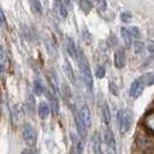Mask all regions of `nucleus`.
Here are the masks:
<instances>
[{
  "instance_id": "f257e3e1",
  "label": "nucleus",
  "mask_w": 154,
  "mask_h": 154,
  "mask_svg": "<svg viewBox=\"0 0 154 154\" xmlns=\"http://www.w3.org/2000/svg\"><path fill=\"white\" fill-rule=\"evenodd\" d=\"M77 60V64H78V67L81 70V73H82V77H83V82L87 87V89L89 91L93 90V76H91V70H90V64L87 59V57L84 55V53L77 48V54H76V58Z\"/></svg>"
},
{
  "instance_id": "f03ea898",
  "label": "nucleus",
  "mask_w": 154,
  "mask_h": 154,
  "mask_svg": "<svg viewBox=\"0 0 154 154\" xmlns=\"http://www.w3.org/2000/svg\"><path fill=\"white\" fill-rule=\"evenodd\" d=\"M117 123H118V129L122 135L126 134L132 124V114L129 109H119L117 112Z\"/></svg>"
},
{
  "instance_id": "7ed1b4c3",
  "label": "nucleus",
  "mask_w": 154,
  "mask_h": 154,
  "mask_svg": "<svg viewBox=\"0 0 154 154\" xmlns=\"http://www.w3.org/2000/svg\"><path fill=\"white\" fill-rule=\"evenodd\" d=\"M22 136H23V140L25 141V143L28 144V147H32L36 143V141H37L36 130L29 123H25L22 126Z\"/></svg>"
},
{
  "instance_id": "20e7f679",
  "label": "nucleus",
  "mask_w": 154,
  "mask_h": 154,
  "mask_svg": "<svg viewBox=\"0 0 154 154\" xmlns=\"http://www.w3.org/2000/svg\"><path fill=\"white\" fill-rule=\"evenodd\" d=\"M103 143L106 146V154H117V143L113 132L106 129L103 132Z\"/></svg>"
},
{
  "instance_id": "39448f33",
  "label": "nucleus",
  "mask_w": 154,
  "mask_h": 154,
  "mask_svg": "<svg viewBox=\"0 0 154 154\" xmlns=\"http://www.w3.org/2000/svg\"><path fill=\"white\" fill-rule=\"evenodd\" d=\"M144 87H146V83H144V81H143L142 77L135 79V81L131 83V85H130V90H129L130 96L134 97V99H137V97L141 96V94L143 93Z\"/></svg>"
},
{
  "instance_id": "423d86ee",
  "label": "nucleus",
  "mask_w": 154,
  "mask_h": 154,
  "mask_svg": "<svg viewBox=\"0 0 154 154\" xmlns=\"http://www.w3.org/2000/svg\"><path fill=\"white\" fill-rule=\"evenodd\" d=\"M45 94H46V97H47V101H48V105H49L52 114L53 116H58L60 107H59V100H58L57 95L52 90H48V89H46Z\"/></svg>"
},
{
  "instance_id": "0eeeda50",
  "label": "nucleus",
  "mask_w": 154,
  "mask_h": 154,
  "mask_svg": "<svg viewBox=\"0 0 154 154\" xmlns=\"http://www.w3.org/2000/svg\"><path fill=\"white\" fill-rule=\"evenodd\" d=\"M47 79H48V83H49V87L52 88V90L54 91V94L59 95L60 94V88H59V76L58 73L55 72V70L51 69L48 70L47 72Z\"/></svg>"
},
{
  "instance_id": "6e6552de",
  "label": "nucleus",
  "mask_w": 154,
  "mask_h": 154,
  "mask_svg": "<svg viewBox=\"0 0 154 154\" xmlns=\"http://www.w3.org/2000/svg\"><path fill=\"white\" fill-rule=\"evenodd\" d=\"M7 65H8V55L4 46H0V77L2 82H5V75L7 71Z\"/></svg>"
},
{
  "instance_id": "1a4fd4ad",
  "label": "nucleus",
  "mask_w": 154,
  "mask_h": 154,
  "mask_svg": "<svg viewBox=\"0 0 154 154\" xmlns=\"http://www.w3.org/2000/svg\"><path fill=\"white\" fill-rule=\"evenodd\" d=\"M78 114H79V118L83 122V124L85 125L87 129H89L91 126V113H90V108L87 103L82 105L79 111H78Z\"/></svg>"
},
{
  "instance_id": "9d476101",
  "label": "nucleus",
  "mask_w": 154,
  "mask_h": 154,
  "mask_svg": "<svg viewBox=\"0 0 154 154\" xmlns=\"http://www.w3.org/2000/svg\"><path fill=\"white\" fill-rule=\"evenodd\" d=\"M75 125H76L77 132H78V137H79L81 140H84L85 136H87V128H85V125L83 124V122L81 120L78 112L75 113Z\"/></svg>"
},
{
  "instance_id": "9b49d317",
  "label": "nucleus",
  "mask_w": 154,
  "mask_h": 154,
  "mask_svg": "<svg viewBox=\"0 0 154 154\" xmlns=\"http://www.w3.org/2000/svg\"><path fill=\"white\" fill-rule=\"evenodd\" d=\"M25 108H26V112L29 114H34L35 111H36V101H35V97H34V94L31 91H29L26 94V99H25Z\"/></svg>"
},
{
  "instance_id": "f8f14e48",
  "label": "nucleus",
  "mask_w": 154,
  "mask_h": 154,
  "mask_svg": "<svg viewBox=\"0 0 154 154\" xmlns=\"http://www.w3.org/2000/svg\"><path fill=\"white\" fill-rule=\"evenodd\" d=\"M126 64V57L123 49H118L114 53V66L117 69H123Z\"/></svg>"
},
{
  "instance_id": "ddd939ff",
  "label": "nucleus",
  "mask_w": 154,
  "mask_h": 154,
  "mask_svg": "<svg viewBox=\"0 0 154 154\" xmlns=\"http://www.w3.org/2000/svg\"><path fill=\"white\" fill-rule=\"evenodd\" d=\"M49 113H51V108H49V105L46 102V101H42L38 103L37 106V114L41 119H46L49 117Z\"/></svg>"
},
{
  "instance_id": "4468645a",
  "label": "nucleus",
  "mask_w": 154,
  "mask_h": 154,
  "mask_svg": "<svg viewBox=\"0 0 154 154\" xmlns=\"http://www.w3.org/2000/svg\"><path fill=\"white\" fill-rule=\"evenodd\" d=\"M65 49H66V53L72 57V58H76V54H77V47L75 45V41L71 38V37H66L65 38Z\"/></svg>"
},
{
  "instance_id": "2eb2a0df",
  "label": "nucleus",
  "mask_w": 154,
  "mask_h": 154,
  "mask_svg": "<svg viewBox=\"0 0 154 154\" xmlns=\"http://www.w3.org/2000/svg\"><path fill=\"white\" fill-rule=\"evenodd\" d=\"M63 69H64V72L66 75V77L69 78V81L71 83H75L76 82V77H75V72H73V69L70 64V61L67 59H64V63H63Z\"/></svg>"
},
{
  "instance_id": "dca6fc26",
  "label": "nucleus",
  "mask_w": 154,
  "mask_h": 154,
  "mask_svg": "<svg viewBox=\"0 0 154 154\" xmlns=\"http://www.w3.org/2000/svg\"><path fill=\"white\" fill-rule=\"evenodd\" d=\"M101 146H102L101 136H100V134H97V132H96V134L93 136V143H91L93 153H94V154H103Z\"/></svg>"
},
{
  "instance_id": "f3484780",
  "label": "nucleus",
  "mask_w": 154,
  "mask_h": 154,
  "mask_svg": "<svg viewBox=\"0 0 154 154\" xmlns=\"http://www.w3.org/2000/svg\"><path fill=\"white\" fill-rule=\"evenodd\" d=\"M53 7H54V10L60 14V17H63V18H66V17H67L69 11H67V8H66V5L63 2V0H54Z\"/></svg>"
},
{
  "instance_id": "a211bd4d",
  "label": "nucleus",
  "mask_w": 154,
  "mask_h": 154,
  "mask_svg": "<svg viewBox=\"0 0 154 154\" xmlns=\"http://www.w3.org/2000/svg\"><path fill=\"white\" fill-rule=\"evenodd\" d=\"M143 126L149 132L154 134V112H150V113L146 114V117L143 118Z\"/></svg>"
},
{
  "instance_id": "6ab92c4d",
  "label": "nucleus",
  "mask_w": 154,
  "mask_h": 154,
  "mask_svg": "<svg viewBox=\"0 0 154 154\" xmlns=\"http://www.w3.org/2000/svg\"><path fill=\"white\" fill-rule=\"evenodd\" d=\"M101 114H102V119H103L105 124H109V122H111V112H109V107H108L106 101L101 106Z\"/></svg>"
},
{
  "instance_id": "aec40b11",
  "label": "nucleus",
  "mask_w": 154,
  "mask_h": 154,
  "mask_svg": "<svg viewBox=\"0 0 154 154\" xmlns=\"http://www.w3.org/2000/svg\"><path fill=\"white\" fill-rule=\"evenodd\" d=\"M45 46H46V48H47V52H48V54L52 57V58H55L57 57V47H55V45L49 40V38H45Z\"/></svg>"
},
{
  "instance_id": "412c9836",
  "label": "nucleus",
  "mask_w": 154,
  "mask_h": 154,
  "mask_svg": "<svg viewBox=\"0 0 154 154\" xmlns=\"http://www.w3.org/2000/svg\"><path fill=\"white\" fill-rule=\"evenodd\" d=\"M46 91V88H45V85L42 84V82H41V79H38V78H35V81H34V93H35V95H42L43 93Z\"/></svg>"
},
{
  "instance_id": "4be33fe9",
  "label": "nucleus",
  "mask_w": 154,
  "mask_h": 154,
  "mask_svg": "<svg viewBox=\"0 0 154 154\" xmlns=\"http://www.w3.org/2000/svg\"><path fill=\"white\" fill-rule=\"evenodd\" d=\"M77 1H78L79 8H81L84 13H89V12L91 11L93 5H91V2H90L89 0H77Z\"/></svg>"
},
{
  "instance_id": "5701e85b",
  "label": "nucleus",
  "mask_w": 154,
  "mask_h": 154,
  "mask_svg": "<svg viewBox=\"0 0 154 154\" xmlns=\"http://www.w3.org/2000/svg\"><path fill=\"white\" fill-rule=\"evenodd\" d=\"M20 107L19 106H14L11 111V120H12V124H17V122L19 120L20 118Z\"/></svg>"
},
{
  "instance_id": "b1692460",
  "label": "nucleus",
  "mask_w": 154,
  "mask_h": 154,
  "mask_svg": "<svg viewBox=\"0 0 154 154\" xmlns=\"http://www.w3.org/2000/svg\"><path fill=\"white\" fill-rule=\"evenodd\" d=\"M29 4H30V6L35 13L42 14V5H41L40 0H29Z\"/></svg>"
},
{
  "instance_id": "393cba45",
  "label": "nucleus",
  "mask_w": 154,
  "mask_h": 154,
  "mask_svg": "<svg viewBox=\"0 0 154 154\" xmlns=\"http://www.w3.org/2000/svg\"><path fill=\"white\" fill-rule=\"evenodd\" d=\"M128 32H129L130 37H131V38H135V40L140 38V36H141L140 29H138L137 26H130V28L128 29Z\"/></svg>"
},
{
  "instance_id": "a878e982",
  "label": "nucleus",
  "mask_w": 154,
  "mask_h": 154,
  "mask_svg": "<svg viewBox=\"0 0 154 154\" xmlns=\"http://www.w3.org/2000/svg\"><path fill=\"white\" fill-rule=\"evenodd\" d=\"M61 94H63L65 101H70V99H71V90H70V87L67 84H65V83L61 85Z\"/></svg>"
},
{
  "instance_id": "bb28decb",
  "label": "nucleus",
  "mask_w": 154,
  "mask_h": 154,
  "mask_svg": "<svg viewBox=\"0 0 154 154\" xmlns=\"http://www.w3.org/2000/svg\"><path fill=\"white\" fill-rule=\"evenodd\" d=\"M120 32H122V36H123V38H124L125 46L129 47V46L131 45V37H130V35H129V32H128V29L122 28V29H120Z\"/></svg>"
},
{
  "instance_id": "cd10ccee",
  "label": "nucleus",
  "mask_w": 154,
  "mask_h": 154,
  "mask_svg": "<svg viewBox=\"0 0 154 154\" xmlns=\"http://www.w3.org/2000/svg\"><path fill=\"white\" fill-rule=\"evenodd\" d=\"M131 18H132V14H131L130 11H123L120 13V20L123 23H129L131 20Z\"/></svg>"
},
{
  "instance_id": "c85d7f7f",
  "label": "nucleus",
  "mask_w": 154,
  "mask_h": 154,
  "mask_svg": "<svg viewBox=\"0 0 154 154\" xmlns=\"http://www.w3.org/2000/svg\"><path fill=\"white\" fill-rule=\"evenodd\" d=\"M95 4H96V8L100 12H105L107 10V1L106 0H95Z\"/></svg>"
},
{
  "instance_id": "c756f323",
  "label": "nucleus",
  "mask_w": 154,
  "mask_h": 154,
  "mask_svg": "<svg viewBox=\"0 0 154 154\" xmlns=\"http://www.w3.org/2000/svg\"><path fill=\"white\" fill-rule=\"evenodd\" d=\"M105 75H106V70H105V67H103L102 65H99V66L95 69V76H96V78L101 79V78L105 77Z\"/></svg>"
},
{
  "instance_id": "7c9ffc66",
  "label": "nucleus",
  "mask_w": 154,
  "mask_h": 154,
  "mask_svg": "<svg viewBox=\"0 0 154 154\" xmlns=\"http://www.w3.org/2000/svg\"><path fill=\"white\" fill-rule=\"evenodd\" d=\"M0 28H4V29L7 28V20H6V17H5V13L1 6H0Z\"/></svg>"
},
{
  "instance_id": "2f4dec72",
  "label": "nucleus",
  "mask_w": 154,
  "mask_h": 154,
  "mask_svg": "<svg viewBox=\"0 0 154 154\" xmlns=\"http://www.w3.org/2000/svg\"><path fill=\"white\" fill-rule=\"evenodd\" d=\"M143 49H144V43H143V42L136 41V42L134 43V52H135V53H141Z\"/></svg>"
},
{
  "instance_id": "473e14b6",
  "label": "nucleus",
  "mask_w": 154,
  "mask_h": 154,
  "mask_svg": "<svg viewBox=\"0 0 154 154\" xmlns=\"http://www.w3.org/2000/svg\"><path fill=\"white\" fill-rule=\"evenodd\" d=\"M20 154H36V150L32 147H26L20 152Z\"/></svg>"
},
{
  "instance_id": "72a5a7b5",
  "label": "nucleus",
  "mask_w": 154,
  "mask_h": 154,
  "mask_svg": "<svg viewBox=\"0 0 154 154\" xmlns=\"http://www.w3.org/2000/svg\"><path fill=\"white\" fill-rule=\"evenodd\" d=\"M148 49H149V52H154V43H153V42H149Z\"/></svg>"
},
{
  "instance_id": "f704fd0d",
  "label": "nucleus",
  "mask_w": 154,
  "mask_h": 154,
  "mask_svg": "<svg viewBox=\"0 0 154 154\" xmlns=\"http://www.w3.org/2000/svg\"><path fill=\"white\" fill-rule=\"evenodd\" d=\"M63 2H64V4H65V5H67V6H69V7H70V6H71V0H63Z\"/></svg>"
},
{
  "instance_id": "c9c22d12",
  "label": "nucleus",
  "mask_w": 154,
  "mask_h": 154,
  "mask_svg": "<svg viewBox=\"0 0 154 154\" xmlns=\"http://www.w3.org/2000/svg\"><path fill=\"white\" fill-rule=\"evenodd\" d=\"M144 154H154V149H153V150H149V152H147V153H144Z\"/></svg>"
}]
</instances>
